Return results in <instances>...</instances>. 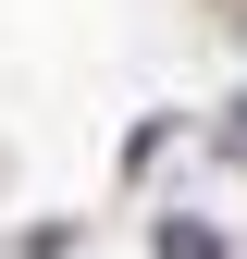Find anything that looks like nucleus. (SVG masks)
Masks as SVG:
<instances>
[{"label": "nucleus", "mask_w": 247, "mask_h": 259, "mask_svg": "<svg viewBox=\"0 0 247 259\" xmlns=\"http://www.w3.org/2000/svg\"><path fill=\"white\" fill-rule=\"evenodd\" d=\"M210 136H223V148L247 160V99H223V123H210Z\"/></svg>", "instance_id": "obj_2"}, {"label": "nucleus", "mask_w": 247, "mask_h": 259, "mask_svg": "<svg viewBox=\"0 0 247 259\" xmlns=\"http://www.w3.org/2000/svg\"><path fill=\"white\" fill-rule=\"evenodd\" d=\"M161 259H223V235L210 222H161Z\"/></svg>", "instance_id": "obj_1"}]
</instances>
